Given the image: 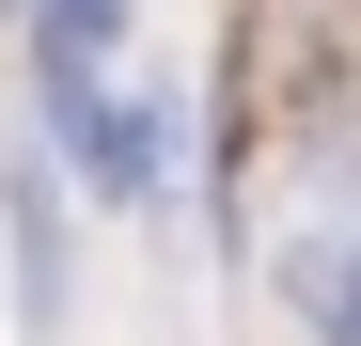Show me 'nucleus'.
<instances>
[{"instance_id": "nucleus-4", "label": "nucleus", "mask_w": 361, "mask_h": 346, "mask_svg": "<svg viewBox=\"0 0 361 346\" xmlns=\"http://www.w3.org/2000/svg\"><path fill=\"white\" fill-rule=\"evenodd\" d=\"M16 315H63V220H47V189H16Z\"/></svg>"}, {"instance_id": "nucleus-2", "label": "nucleus", "mask_w": 361, "mask_h": 346, "mask_svg": "<svg viewBox=\"0 0 361 346\" xmlns=\"http://www.w3.org/2000/svg\"><path fill=\"white\" fill-rule=\"evenodd\" d=\"M110 47H126V0H47V16H32V95H47V126H79V110L110 95Z\"/></svg>"}, {"instance_id": "nucleus-1", "label": "nucleus", "mask_w": 361, "mask_h": 346, "mask_svg": "<svg viewBox=\"0 0 361 346\" xmlns=\"http://www.w3.org/2000/svg\"><path fill=\"white\" fill-rule=\"evenodd\" d=\"M79 173L110 205H142V189H173V95L157 79H110L94 110H79Z\"/></svg>"}, {"instance_id": "nucleus-3", "label": "nucleus", "mask_w": 361, "mask_h": 346, "mask_svg": "<svg viewBox=\"0 0 361 346\" xmlns=\"http://www.w3.org/2000/svg\"><path fill=\"white\" fill-rule=\"evenodd\" d=\"M298 330H314V346H361V237H314V252H298Z\"/></svg>"}]
</instances>
